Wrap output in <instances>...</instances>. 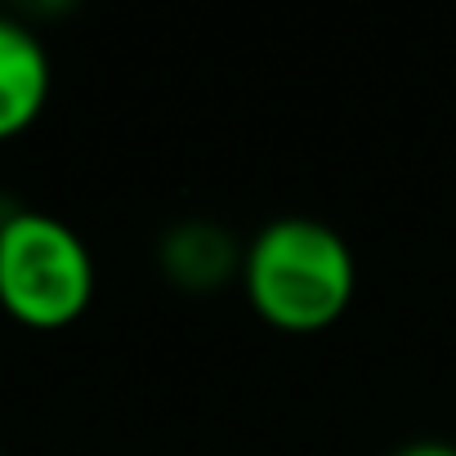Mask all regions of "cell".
I'll list each match as a JSON object with an SVG mask.
<instances>
[{
	"instance_id": "obj_4",
	"label": "cell",
	"mask_w": 456,
	"mask_h": 456,
	"mask_svg": "<svg viewBox=\"0 0 456 456\" xmlns=\"http://www.w3.org/2000/svg\"><path fill=\"white\" fill-rule=\"evenodd\" d=\"M247 247L210 215H183L157 238V269L170 287L188 296H210L228 282H242Z\"/></svg>"
},
{
	"instance_id": "obj_1",
	"label": "cell",
	"mask_w": 456,
	"mask_h": 456,
	"mask_svg": "<svg viewBox=\"0 0 456 456\" xmlns=\"http://www.w3.org/2000/svg\"><path fill=\"white\" fill-rule=\"evenodd\" d=\"M242 296L282 336L331 331L358 296V260L340 228L318 215H278L247 242Z\"/></svg>"
},
{
	"instance_id": "obj_2",
	"label": "cell",
	"mask_w": 456,
	"mask_h": 456,
	"mask_svg": "<svg viewBox=\"0 0 456 456\" xmlns=\"http://www.w3.org/2000/svg\"><path fill=\"white\" fill-rule=\"evenodd\" d=\"M99 291L90 242L63 215L14 206L0 210V314L23 331H68Z\"/></svg>"
},
{
	"instance_id": "obj_3",
	"label": "cell",
	"mask_w": 456,
	"mask_h": 456,
	"mask_svg": "<svg viewBox=\"0 0 456 456\" xmlns=\"http://www.w3.org/2000/svg\"><path fill=\"white\" fill-rule=\"evenodd\" d=\"M54 94V59L45 37L23 19L0 10V143L28 134Z\"/></svg>"
},
{
	"instance_id": "obj_5",
	"label": "cell",
	"mask_w": 456,
	"mask_h": 456,
	"mask_svg": "<svg viewBox=\"0 0 456 456\" xmlns=\"http://www.w3.org/2000/svg\"><path fill=\"white\" fill-rule=\"evenodd\" d=\"M389 456H456V443H447V438H407Z\"/></svg>"
},
{
	"instance_id": "obj_6",
	"label": "cell",
	"mask_w": 456,
	"mask_h": 456,
	"mask_svg": "<svg viewBox=\"0 0 456 456\" xmlns=\"http://www.w3.org/2000/svg\"><path fill=\"white\" fill-rule=\"evenodd\" d=\"M0 456H5V443H0Z\"/></svg>"
}]
</instances>
